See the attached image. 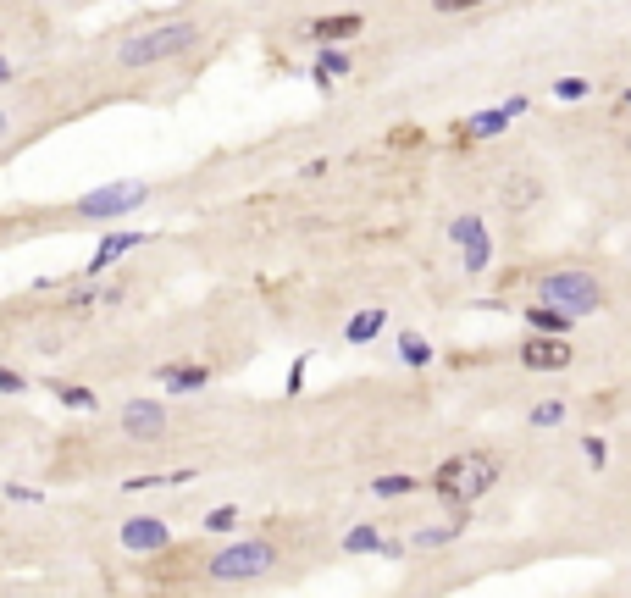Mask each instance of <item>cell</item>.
Here are the masks:
<instances>
[{
	"mask_svg": "<svg viewBox=\"0 0 631 598\" xmlns=\"http://www.w3.org/2000/svg\"><path fill=\"white\" fill-rule=\"evenodd\" d=\"M316 78H322V84H333V78H349V56L327 45V50H322V61H316Z\"/></svg>",
	"mask_w": 631,
	"mask_h": 598,
	"instance_id": "e0dca14e",
	"label": "cell"
},
{
	"mask_svg": "<svg viewBox=\"0 0 631 598\" xmlns=\"http://www.w3.org/2000/svg\"><path fill=\"white\" fill-rule=\"evenodd\" d=\"M6 78H12V67H6V61H0V84H6Z\"/></svg>",
	"mask_w": 631,
	"mask_h": 598,
	"instance_id": "f546056e",
	"label": "cell"
},
{
	"mask_svg": "<svg viewBox=\"0 0 631 598\" xmlns=\"http://www.w3.org/2000/svg\"><path fill=\"white\" fill-rule=\"evenodd\" d=\"M360 28H366V23H360V12H333V17H316L305 34L316 39V45H344V39H355Z\"/></svg>",
	"mask_w": 631,
	"mask_h": 598,
	"instance_id": "8fae6325",
	"label": "cell"
},
{
	"mask_svg": "<svg viewBox=\"0 0 631 598\" xmlns=\"http://www.w3.org/2000/svg\"><path fill=\"white\" fill-rule=\"evenodd\" d=\"M6 133H12V117H6V111H0V139H6Z\"/></svg>",
	"mask_w": 631,
	"mask_h": 598,
	"instance_id": "f1b7e54d",
	"label": "cell"
},
{
	"mask_svg": "<svg viewBox=\"0 0 631 598\" xmlns=\"http://www.w3.org/2000/svg\"><path fill=\"white\" fill-rule=\"evenodd\" d=\"M144 233H111V239H100V250L89 255V272H106V266H117L128 250H139Z\"/></svg>",
	"mask_w": 631,
	"mask_h": 598,
	"instance_id": "7c38bea8",
	"label": "cell"
},
{
	"mask_svg": "<svg viewBox=\"0 0 631 598\" xmlns=\"http://www.w3.org/2000/svg\"><path fill=\"white\" fill-rule=\"evenodd\" d=\"M161 383H167L172 394H194V388L211 383V366H189V360H178V366H161Z\"/></svg>",
	"mask_w": 631,
	"mask_h": 598,
	"instance_id": "4fadbf2b",
	"label": "cell"
},
{
	"mask_svg": "<svg viewBox=\"0 0 631 598\" xmlns=\"http://www.w3.org/2000/svg\"><path fill=\"white\" fill-rule=\"evenodd\" d=\"M493 482H499V460L482 455V449H471V455L443 460L438 477H432V488H438L443 499H454V504H471V499H482Z\"/></svg>",
	"mask_w": 631,
	"mask_h": 598,
	"instance_id": "6da1fadb",
	"label": "cell"
},
{
	"mask_svg": "<svg viewBox=\"0 0 631 598\" xmlns=\"http://www.w3.org/2000/svg\"><path fill=\"white\" fill-rule=\"evenodd\" d=\"M144 200H150V183H128V178H117V183H106V189H89L84 200H78V211H84L89 222H111V216L139 211Z\"/></svg>",
	"mask_w": 631,
	"mask_h": 598,
	"instance_id": "5b68a950",
	"label": "cell"
},
{
	"mask_svg": "<svg viewBox=\"0 0 631 598\" xmlns=\"http://www.w3.org/2000/svg\"><path fill=\"white\" fill-rule=\"evenodd\" d=\"M465 532V510L454 515V521H443V527H421L416 532V549H443V543H454Z\"/></svg>",
	"mask_w": 631,
	"mask_h": 598,
	"instance_id": "9a60e30c",
	"label": "cell"
},
{
	"mask_svg": "<svg viewBox=\"0 0 631 598\" xmlns=\"http://www.w3.org/2000/svg\"><path fill=\"white\" fill-rule=\"evenodd\" d=\"M454 244H460V255H465V272H488V261H493V239H488V228H482V216H454Z\"/></svg>",
	"mask_w": 631,
	"mask_h": 598,
	"instance_id": "8992f818",
	"label": "cell"
},
{
	"mask_svg": "<svg viewBox=\"0 0 631 598\" xmlns=\"http://www.w3.org/2000/svg\"><path fill=\"white\" fill-rule=\"evenodd\" d=\"M626 100H631V95H626Z\"/></svg>",
	"mask_w": 631,
	"mask_h": 598,
	"instance_id": "1f68e13d",
	"label": "cell"
},
{
	"mask_svg": "<svg viewBox=\"0 0 631 598\" xmlns=\"http://www.w3.org/2000/svg\"><path fill=\"white\" fill-rule=\"evenodd\" d=\"M554 95H560V100H587V95H593V84H587V78H560Z\"/></svg>",
	"mask_w": 631,
	"mask_h": 598,
	"instance_id": "cb8c5ba5",
	"label": "cell"
},
{
	"mask_svg": "<svg viewBox=\"0 0 631 598\" xmlns=\"http://www.w3.org/2000/svg\"><path fill=\"white\" fill-rule=\"evenodd\" d=\"M571 355H576V349L565 344V338H548V333H532L521 344V360L532 371H565V366H571Z\"/></svg>",
	"mask_w": 631,
	"mask_h": 598,
	"instance_id": "30bf717a",
	"label": "cell"
},
{
	"mask_svg": "<svg viewBox=\"0 0 631 598\" xmlns=\"http://www.w3.org/2000/svg\"><path fill=\"white\" fill-rule=\"evenodd\" d=\"M571 322L576 316L554 311V305H532V311H526V327H532V333H548V338H565L571 333Z\"/></svg>",
	"mask_w": 631,
	"mask_h": 598,
	"instance_id": "5bb4252c",
	"label": "cell"
},
{
	"mask_svg": "<svg viewBox=\"0 0 631 598\" xmlns=\"http://www.w3.org/2000/svg\"><path fill=\"white\" fill-rule=\"evenodd\" d=\"M200 28L194 23H161V28H144V34H128L122 45V67H155V61H172L183 50H194Z\"/></svg>",
	"mask_w": 631,
	"mask_h": 598,
	"instance_id": "3957f363",
	"label": "cell"
},
{
	"mask_svg": "<svg viewBox=\"0 0 631 598\" xmlns=\"http://www.w3.org/2000/svg\"><path fill=\"white\" fill-rule=\"evenodd\" d=\"M167 543H172V527L161 515H133V521H122V549L128 554H161Z\"/></svg>",
	"mask_w": 631,
	"mask_h": 598,
	"instance_id": "52a82bcc",
	"label": "cell"
},
{
	"mask_svg": "<svg viewBox=\"0 0 631 598\" xmlns=\"http://www.w3.org/2000/svg\"><path fill=\"white\" fill-rule=\"evenodd\" d=\"M122 427H128V438L155 443L167 432V410L155 405V399H128V405H122Z\"/></svg>",
	"mask_w": 631,
	"mask_h": 598,
	"instance_id": "9c48e42d",
	"label": "cell"
},
{
	"mask_svg": "<svg viewBox=\"0 0 631 598\" xmlns=\"http://www.w3.org/2000/svg\"><path fill=\"white\" fill-rule=\"evenodd\" d=\"M239 527V510H233V504H216L211 515H205V532H233Z\"/></svg>",
	"mask_w": 631,
	"mask_h": 598,
	"instance_id": "603a6c76",
	"label": "cell"
},
{
	"mask_svg": "<svg viewBox=\"0 0 631 598\" xmlns=\"http://www.w3.org/2000/svg\"><path fill=\"white\" fill-rule=\"evenodd\" d=\"M382 322H388V316H382V311H360V316H349L344 338H349V344H371V338L382 333Z\"/></svg>",
	"mask_w": 631,
	"mask_h": 598,
	"instance_id": "2e32d148",
	"label": "cell"
},
{
	"mask_svg": "<svg viewBox=\"0 0 631 598\" xmlns=\"http://www.w3.org/2000/svg\"><path fill=\"white\" fill-rule=\"evenodd\" d=\"M438 12H471V6H488V0H432Z\"/></svg>",
	"mask_w": 631,
	"mask_h": 598,
	"instance_id": "4316f807",
	"label": "cell"
},
{
	"mask_svg": "<svg viewBox=\"0 0 631 598\" xmlns=\"http://www.w3.org/2000/svg\"><path fill=\"white\" fill-rule=\"evenodd\" d=\"M344 549H349V554H377V549H382V532H377V527H355V532L344 538Z\"/></svg>",
	"mask_w": 631,
	"mask_h": 598,
	"instance_id": "d6986e66",
	"label": "cell"
},
{
	"mask_svg": "<svg viewBox=\"0 0 631 598\" xmlns=\"http://www.w3.org/2000/svg\"><path fill=\"white\" fill-rule=\"evenodd\" d=\"M521 111H526V100L515 95V100H504V106H493V111H477V117H465L460 128H454V139H465V144H471V139H493V133H504L515 117H521Z\"/></svg>",
	"mask_w": 631,
	"mask_h": 598,
	"instance_id": "ba28073f",
	"label": "cell"
},
{
	"mask_svg": "<svg viewBox=\"0 0 631 598\" xmlns=\"http://www.w3.org/2000/svg\"><path fill=\"white\" fill-rule=\"evenodd\" d=\"M277 565V549L266 538H244V543H227V549L211 554V582H250V576H266Z\"/></svg>",
	"mask_w": 631,
	"mask_h": 598,
	"instance_id": "277c9868",
	"label": "cell"
},
{
	"mask_svg": "<svg viewBox=\"0 0 631 598\" xmlns=\"http://www.w3.org/2000/svg\"><path fill=\"white\" fill-rule=\"evenodd\" d=\"M399 360H405V366H427V360H432V344L421 333H405V338H399Z\"/></svg>",
	"mask_w": 631,
	"mask_h": 598,
	"instance_id": "ac0fdd59",
	"label": "cell"
},
{
	"mask_svg": "<svg viewBox=\"0 0 631 598\" xmlns=\"http://www.w3.org/2000/svg\"><path fill=\"white\" fill-rule=\"evenodd\" d=\"M50 388H56L61 405H72V410H95V394H89V388H78V383H50Z\"/></svg>",
	"mask_w": 631,
	"mask_h": 598,
	"instance_id": "44dd1931",
	"label": "cell"
},
{
	"mask_svg": "<svg viewBox=\"0 0 631 598\" xmlns=\"http://www.w3.org/2000/svg\"><path fill=\"white\" fill-rule=\"evenodd\" d=\"M0 233H6V222H0Z\"/></svg>",
	"mask_w": 631,
	"mask_h": 598,
	"instance_id": "4dcf8cb0",
	"label": "cell"
},
{
	"mask_svg": "<svg viewBox=\"0 0 631 598\" xmlns=\"http://www.w3.org/2000/svg\"><path fill=\"white\" fill-rule=\"evenodd\" d=\"M299 388H305V360H294V366H288V394H299Z\"/></svg>",
	"mask_w": 631,
	"mask_h": 598,
	"instance_id": "83f0119b",
	"label": "cell"
},
{
	"mask_svg": "<svg viewBox=\"0 0 631 598\" xmlns=\"http://www.w3.org/2000/svg\"><path fill=\"white\" fill-rule=\"evenodd\" d=\"M537 305H554V311L565 316H593L598 305H604V283H598L593 272H548L543 283H537Z\"/></svg>",
	"mask_w": 631,
	"mask_h": 598,
	"instance_id": "7a4b0ae2",
	"label": "cell"
},
{
	"mask_svg": "<svg viewBox=\"0 0 631 598\" xmlns=\"http://www.w3.org/2000/svg\"><path fill=\"white\" fill-rule=\"evenodd\" d=\"M582 455H587V460H593V466H604V460H609L604 438H587V443H582Z\"/></svg>",
	"mask_w": 631,
	"mask_h": 598,
	"instance_id": "484cf974",
	"label": "cell"
},
{
	"mask_svg": "<svg viewBox=\"0 0 631 598\" xmlns=\"http://www.w3.org/2000/svg\"><path fill=\"white\" fill-rule=\"evenodd\" d=\"M23 388H28V383H23V377H17L12 366H0V394H23Z\"/></svg>",
	"mask_w": 631,
	"mask_h": 598,
	"instance_id": "d4e9b609",
	"label": "cell"
},
{
	"mask_svg": "<svg viewBox=\"0 0 631 598\" xmlns=\"http://www.w3.org/2000/svg\"><path fill=\"white\" fill-rule=\"evenodd\" d=\"M371 493H382V499H405V493H416V477H399V471H393V477L371 482Z\"/></svg>",
	"mask_w": 631,
	"mask_h": 598,
	"instance_id": "ffe728a7",
	"label": "cell"
},
{
	"mask_svg": "<svg viewBox=\"0 0 631 598\" xmlns=\"http://www.w3.org/2000/svg\"><path fill=\"white\" fill-rule=\"evenodd\" d=\"M526 421H532V427H560L565 405H560V399H543V405H532V416H526Z\"/></svg>",
	"mask_w": 631,
	"mask_h": 598,
	"instance_id": "7402d4cb",
	"label": "cell"
}]
</instances>
